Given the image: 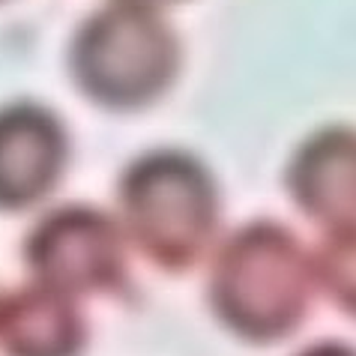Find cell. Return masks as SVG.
Returning a JSON list of instances; mask_svg holds the SVG:
<instances>
[{"mask_svg":"<svg viewBox=\"0 0 356 356\" xmlns=\"http://www.w3.org/2000/svg\"><path fill=\"white\" fill-rule=\"evenodd\" d=\"M314 264L282 225L254 222L216 252L210 302L225 326L249 341L288 335L312 302Z\"/></svg>","mask_w":356,"mask_h":356,"instance_id":"1","label":"cell"},{"mask_svg":"<svg viewBox=\"0 0 356 356\" xmlns=\"http://www.w3.org/2000/svg\"><path fill=\"white\" fill-rule=\"evenodd\" d=\"M314 282L356 318V227L332 231L321 252L312 258Z\"/></svg>","mask_w":356,"mask_h":356,"instance_id":"8","label":"cell"},{"mask_svg":"<svg viewBox=\"0 0 356 356\" xmlns=\"http://www.w3.org/2000/svg\"><path fill=\"white\" fill-rule=\"evenodd\" d=\"M300 356H356V350L344 348V344H312V348L302 350Z\"/></svg>","mask_w":356,"mask_h":356,"instance_id":"9","label":"cell"},{"mask_svg":"<svg viewBox=\"0 0 356 356\" xmlns=\"http://www.w3.org/2000/svg\"><path fill=\"white\" fill-rule=\"evenodd\" d=\"M293 201L330 231L356 227V129H321L291 162Z\"/></svg>","mask_w":356,"mask_h":356,"instance_id":"6","label":"cell"},{"mask_svg":"<svg viewBox=\"0 0 356 356\" xmlns=\"http://www.w3.org/2000/svg\"><path fill=\"white\" fill-rule=\"evenodd\" d=\"M87 330L75 296L31 284L0 300L3 356H78Z\"/></svg>","mask_w":356,"mask_h":356,"instance_id":"7","label":"cell"},{"mask_svg":"<svg viewBox=\"0 0 356 356\" xmlns=\"http://www.w3.org/2000/svg\"><path fill=\"white\" fill-rule=\"evenodd\" d=\"M180 42L159 9L111 3L81 24L72 42L78 87L105 108H141L168 90Z\"/></svg>","mask_w":356,"mask_h":356,"instance_id":"3","label":"cell"},{"mask_svg":"<svg viewBox=\"0 0 356 356\" xmlns=\"http://www.w3.org/2000/svg\"><path fill=\"white\" fill-rule=\"evenodd\" d=\"M114 3H132V6H147V9H162L174 0H114Z\"/></svg>","mask_w":356,"mask_h":356,"instance_id":"10","label":"cell"},{"mask_svg":"<svg viewBox=\"0 0 356 356\" xmlns=\"http://www.w3.org/2000/svg\"><path fill=\"white\" fill-rule=\"evenodd\" d=\"M66 165L63 123L42 105L0 108V207L24 210L57 186Z\"/></svg>","mask_w":356,"mask_h":356,"instance_id":"5","label":"cell"},{"mask_svg":"<svg viewBox=\"0 0 356 356\" xmlns=\"http://www.w3.org/2000/svg\"><path fill=\"white\" fill-rule=\"evenodd\" d=\"M123 231L138 252L165 270H186L216 231V186L186 153L156 150L129 165L120 180Z\"/></svg>","mask_w":356,"mask_h":356,"instance_id":"2","label":"cell"},{"mask_svg":"<svg viewBox=\"0 0 356 356\" xmlns=\"http://www.w3.org/2000/svg\"><path fill=\"white\" fill-rule=\"evenodd\" d=\"M33 279L66 296L114 291L126 273V240L114 219L84 204L45 213L24 243Z\"/></svg>","mask_w":356,"mask_h":356,"instance_id":"4","label":"cell"}]
</instances>
